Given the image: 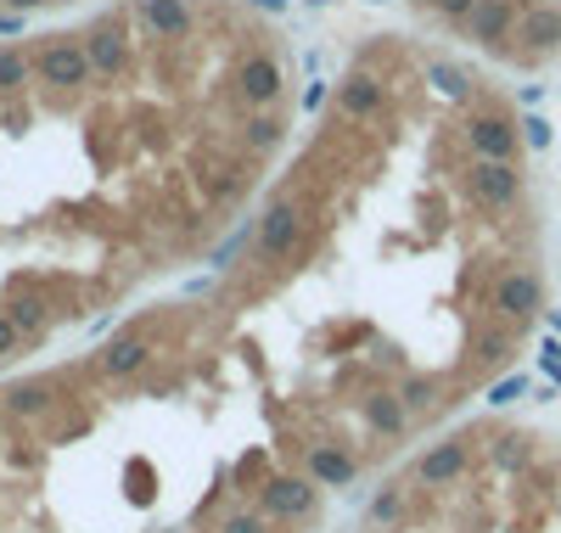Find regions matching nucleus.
Listing matches in <instances>:
<instances>
[{
  "instance_id": "473e14b6",
  "label": "nucleus",
  "mask_w": 561,
  "mask_h": 533,
  "mask_svg": "<svg viewBox=\"0 0 561 533\" xmlns=\"http://www.w3.org/2000/svg\"><path fill=\"white\" fill-rule=\"evenodd\" d=\"M0 7H12V12H23V18H34L39 7H51V0H0Z\"/></svg>"
},
{
  "instance_id": "9d476101",
  "label": "nucleus",
  "mask_w": 561,
  "mask_h": 533,
  "mask_svg": "<svg viewBox=\"0 0 561 533\" xmlns=\"http://www.w3.org/2000/svg\"><path fill=\"white\" fill-rule=\"evenodd\" d=\"M517 0H478L472 18H466V39L483 45V52H505V39H517Z\"/></svg>"
},
{
  "instance_id": "4468645a",
  "label": "nucleus",
  "mask_w": 561,
  "mask_h": 533,
  "mask_svg": "<svg viewBox=\"0 0 561 533\" xmlns=\"http://www.w3.org/2000/svg\"><path fill=\"white\" fill-rule=\"evenodd\" d=\"M304 472L320 483V489H348V483L359 477V461L337 444H309L304 450Z\"/></svg>"
},
{
  "instance_id": "2eb2a0df",
  "label": "nucleus",
  "mask_w": 561,
  "mask_h": 533,
  "mask_svg": "<svg viewBox=\"0 0 561 533\" xmlns=\"http://www.w3.org/2000/svg\"><path fill=\"white\" fill-rule=\"evenodd\" d=\"M0 410L18 416V421H39V416L57 410V394H51V382H45V376H23V382H12L7 394H0Z\"/></svg>"
},
{
  "instance_id": "4be33fe9",
  "label": "nucleus",
  "mask_w": 561,
  "mask_h": 533,
  "mask_svg": "<svg viewBox=\"0 0 561 533\" xmlns=\"http://www.w3.org/2000/svg\"><path fill=\"white\" fill-rule=\"evenodd\" d=\"M28 73H34V57L18 52V45H0V95H23Z\"/></svg>"
},
{
  "instance_id": "72a5a7b5",
  "label": "nucleus",
  "mask_w": 561,
  "mask_h": 533,
  "mask_svg": "<svg viewBox=\"0 0 561 533\" xmlns=\"http://www.w3.org/2000/svg\"><path fill=\"white\" fill-rule=\"evenodd\" d=\"M23 23H28L23 12H0V34H23Z\"/></svg>"
},
{
  "instance_id": "a878e982",
  "label": "nucleus",
  "mask_w": 561,
  "mask_h": 533,
  "mask_svg": "<svg viewBox=\"0 0 561 533\" xmlns=\"http://www.w3.org/2000/svg\"><path fill=\"white\" fill-rule=\"evenodd\" d=\"M523 394H528V376H523V371H517V376H500V382L489 387V405H494V410H505V405H517Z\"/></svg>"
},
{
  "instance_id": "a211bd4d",
  "label": "nucleus",
  "mask_w": 561,
  "mask_h": 533,
  "mask_svg": "<svg viewBox=\"0 0 561 533\" xmlns=\"http://www.w3.org/2000/svg\"><path fill=\"white\" fill-rule=\"evenodd\" d=\"M365 421L377 427V432H388V439H393V432H404L410 410H404V399L393 394V387H377V394L365 399Z\"/></svg>"
},
{
  "instance_id": "cd10ccee",
  "label": "nucleus",
  "mask_w": 561,
  "mask_h": 533,
  "mask_svg": "<svg viewBox=\"0 0 561 533\" xmlns=\"http://www.w3.org/2000/svg\"><path fill=\"white\" fill-rule=\"evenodd\" d=\"M472 7H478V0H433V12L449 18V23H466V18H472Z\"/></svg>"
},
{
  "instance_id": "c85d7f7f",
  "label": "nucleus",
  "mask_w": 561,
  "mask_h": 533,
  "mask_svg": "<svg viewBox=\"0 0 561 533\" xmlns=\"http://www.w3.org/2000/svg\"><path fill=\"white\" fill-rule=\"evenodd\" d=\"M325 95H332V84H325V79H309V84H304V113H320Z\"/></svg>"
},
{
  "instance_id": "412c9836",
  "label": "nucleus",
  "mask_w": 561,
  "mask_h": 533,
  "mask_svg": "<svg viewBox=\"0 0 561 533\" xmlns=\"http://www.w3.org/2000/svg\"><path fill=\"white\" fill-rule=\"evenodd\" d=\"M427 84L444 95V102H466V95H472V73L455 68V63H444V57L427 63Z\"/></svg>"
},
{
  "instance_id": "393cba45",
  "label": "nucleus",
  "mask_w": 561,
  "mask_h": 533,
  "mask_svg": "<svg viewBox=\"0 0 561 533\" xmlns=\"http://www.w3.org/2000/svg\"><path fill=\"white\" fill-rule=\"evenodd\" d=\"M219 533H270V517L264 511H225Z\"/></svg>"
},
{
  "instance_id": "7c9ffc66",
  "label": "nucleus",
  "mask_w": 561,
  "mask_h": 533,
  "mask_svg": "<svg viewBox=\"0 0 561 533\" xmlns=\"http://www.w3.org/2000/svg\"><path fill=\"white\" fill-rule=\"evenodd\" d=\"M539 365H545V371L561 382V343H545V349H539Z\"/></svg>"
},
{
  "instance_id": "6ab92c4d",
  "label": "nucleus",
  "mask_w": 561,
  "mask_h": 533,
  "mask_svg": "<svg viewBox=\"0 0 561 533\" xmlns=\"http://www.w3.org/2000/svg\"><path fill=\"white\" fill-rule=\"evenodd\" d=\"M7 320L23 331V343H39V337H45V326H51V309H45L34 293H18V298L7 304Z\"/></svg>"
},
{
  "instance_id": "2f4dec72",
  "label": "nucleus",
  "mask_w": 561,
  "mask_h": 533,
  "mask_svg": "<svg viewBox=\"0 0 561 533\" xmlns=\"http://www.w3.org/2000/svg\"><path fill=\"white\" fill-rule=\"evenodd\" d=\"M253 12H270V18H280V12H293V0H248Z\"/></svg>"
},
{
  "instance_id": "f8f14e48",
  "label": "nucleus",
  "mask_w": 561,
  "mask_h": 533,
  "mask_svg": "<svg viewBox=\"0 0 561 533\" xmlns=\"http://www.w3.org/2000/svg\"><path fill=\"white\" fill-rule=\"evenodd\" d=\"M84 52H90V68L96 79H118L129 68V39H124V23L118 18H102L84 29Z\"/></svg>"
},
{
  "instance_id": "c756f323",
  "label": "nucleus",
  "mask_w": 561,
  "mask_h": 533,
  "mask_svg": "<svg viewBox=\"0 0 561 533\" xmlns=\"http://www.w3.org/2000/svg\"><path fill=\"white\" fill-rule=\"evenodd\" d=\"M18 343H23V331L7 320V309H0V360H7V354H18Z\"/></svg>"
},
{
  "instance_id": "ddd939ff",
  "label": "nucleus",
  "mask_w": 561,
  "mask_h": 533,
  "mask_svg": "<svg viewBox=\"0 0 561 533\" xmlns=\"http://www.w3.org/2000/svg\"><path fill=\"white\" fill-rule=\"evenodd\" d=\"M561 45V0H545V7H528L523 12V23H517V52L528 57V63H539V57H550Z\"/></svg>"
},
{
  "instance_id": "f3484780",
  "label": "nucleus",
  "mask_w": 561,
  "mask_h": 533,
  "mask_svg": "<svg viewBox=\"0 0 561 533\" xmlns=\"http://www.w3.org/2000/svg\"><path fill=\"white\" fill-rule=\"evenodd\" d=\"M140 23H147L158 39H185L197 18H192L185 0H140Z\"/></svg>"
},
{
  "instance_id": "aec40b11",
  "label": "nucleus",
  "mask_w": 561,
  "mask_h": 533,
  "mask_svg": "<svg viewBox=\"0 0 561 533\" xmlns=\"http://www.w3.org/2000/svg\"><path fill=\"white\" fill-rule=\"evenodd\" d=\"M393 394L404 399V410H410V416H421V410H433V405L444 399V382H438V376H427V371H410V376L393 387Z\"/></svg>"
},
{
  "instance_id": "0eeeda50",
  "label": "nucleus",
  "mask_w": 561,
  "mask_h": 533,
  "mask_svg": "<svg viewBox=\"0 0 561 533\" xmlns=\"http://www.w3.org/2000/svg\"><path fill=\"white\" fill-rule=\"evenodd\" d=\"M478 439L472 432H449V439H438L427 455L415 461V483H427V489H455V483H466V472H472V450Z\"/></svg>"
},
{
  "instance_id": "5701e85b",
  "label": "nucleus",
  "mask_w": 561,
  "mask_h": 533,
  "mask_svg": "<svg viewBox=\"0 0 561 533\" xmlns=\"http://www.w3.org/2000/svg\"><path fill=\"white\" fill-rule=\"evenodd\" d=\"M280 129H287L280 118L259 113V118H248V129H242V147H248L253 158H259V152H275V147H280Z\"/></svg>"
},
{
  "instance_id": "dca6fc26",
  "label": "nucleus",
  "mask_w": 561,
  "mask_h": 533,
  "mask_svg": "<svg viewBox=\"0 0 561 533\" xmlns=\"http://www.w3.org/2000/svg\"><path fill=\"white\" fill-rule=\"evenodd\" d=\"M337 113H343V118H359V124L377 118V113H382V79L365 73V68L348 73V79L337 84Z\"/></svg>"
},
{
  "instance_id": "9b49d317",
  "label": "nucleus",
  "mask_w": 561,
  "mask_h": 533,
  "mask_svg": "<svg viewBox=\"0 0 561 533\" xmlns=\"http://www.w3.org/2000/svg\"><path fill=\"white\" fill-rule=\"evenodd\" d=\"M230 84H237V102H242V107H270L275 95H280V84H287V73H280V63H275V57L253 52V57H242V63H237Z\"/></svg>"
},
{
  "instance_id": "39448f33",
  "label": "nucleus",
  "mask_w": 561,
  "mask_h": 533,
  "mask_svg": "<svg viewBox=\"0 0 561 533\" xmlns=\"http://www.w3.org/2000/svg\"><path fill=\"white\" fill-rule=\"evenodd\" d=\"M460 140L472 158H489V163H517V147H523V124L505 118L500 107H483L460 124Z\"/></svg>"
},
{
  "instance_id": "20e7f679",
  "label": "nucleus",
  "mask_w": 561,
  "mask_h": 533,
  "mask_svg": "<svg viewBox=\"0 0 561 533\" xmlns=\"http://www.w3.org/2000/svg\"><path fill=\"white\" fill-rule=\"evenodd\" d=\"M460 185H466V197H472V208H483V214H511L523 203V169L517 163H489V158H472L466 163V174H460Z\"/></svg>"
},
{
  "instance_id": "f257e3e1",
  "label": "nucleus",
  "mask_w": 561,
  "mask_h": 533,
  "mask_svg": "<svg viewBox=\"0 0 561 533\" xmlns=\"http://www.w3.org/2000/svg\"><path fill=\"white\" fill-rule=\"evenodd\" d=\"M489 315L505 320V326H517V331H528V326L545 315V275H539L534 264H505V270L494 275Z\"/></svg>"
},
{
  "instance_id": "c9c22d12",
  "label": "nucleus",
  "mask_w": 561,
  "mask_h": 533,
  "mask_svg": "<svg viewBox=\"0 0 561 533\" xmlns=\"http://www.w3.org/2000/svg\"><path fill=\"white\" fill-rule=\"evenodd\" d=\"M370 7H382V0H370Z\"/></svg>"
},
{
  "instance_id": "1a4fd4ad",
  "label": "nucleus",
  "mask_w": 561,
  "mask_h": 533,
  "mask_svg": "<svg viewBox=\"0 0 561 533\" xmlns=\"http://www.w3.org/2000/svg\"><path fill=\"white\" fill-rule=\"evenodd\" d=\"M147 365H152V337H147V326L118 331L113 343H102V354H96V371L113 376V382H129V376H140Z\"/></svg>"
},
{
  "instance_id": "7ed1b4c3",
  "label": "nucleus",
  "mask_w": 561,
  "mask_h": 533,
  "mask_svg": "<svg viewBox=\"0 0 561 533\" xmlns=\"http://www.w3.org/2000/svg\"><path fill=\"white\" fill-rule=\"evenodd\" d=\"M517 343H523V331L517 326H505V320H494V315H483V320H472V331H466V382H489V376H500L511 360H517Z\"/></svg>"
},
{
  "instance_id": "bb28decb",
  "label": "nucleus",
  "mask_w": 561,
  "mask_h": 533,
  "mask_svg": "<svg viewBox=\"0 0 561 533\" xmlns=\"http://www.w3.org/2000/svg\"><path fill=\"white\" fill-rule=\"evenodd\" d=\"M523 147H534V152H545V147H550V124H545L539 113H528V118H523Z\"/></svg>"
},
{
  "instance_id": "f03ea898",
  "label": "nucleus",
  "mask_w": 561,
  "mask_h": 533,
  "mask_svg": "<svg viewBox=\"0 0 561 533\" xmlns=\"http://www.w3.org/2000/svg\"><path fill=\"white\" fill-rule=\"evenodd\" d=\"M34 73L39 84H51L62 95L84 90L90 79H96V68H90V52H84V34H45L34 45Z\"/></svg>"
},
{
  "instance_id": "423d86ee",
  "label": "nucleus",
  "mask_w": 561,
  "mask_h": 533,
  "mask_svg": "<svg viewBox=\"0 0 561 533\" xmlns=\"http://www.w3.org/2000/svg\"><path fill=\"white\" fill-rule=\"evenodd\" d=\"M309 219L293 197H275L264 214H259V241H253V259L259 264H280V259H293V248L304 241Z\"/></svg>"
},
{
  "instance_id": "f704fd0d",
  "label": "nucleus",
  "mask_w": 561,
  "mask_h": 533,
  "mask_svg": "<svg viewBox=\"0 0 561 533\" xmlns=\"http://www.w3.org/2000/svg\"><path fill=\"white\" fill-rule=\"evenodd\" d=\"M309 7H332V0H309Z\"/></svg>"
},
{
  "instance_id": "6e6552de",
  "label": "nucleus",
  "mask_w": 561,
  "mask_h": 533,
  "mask_svg": "<svg viewBox=\"0 0 561 533\" xmlns=\"http://www.w3.org/2000/svg\"><path fill=\"white\" fill-rule=\"evenodd\" d=\"M320 506V483L309 472H275L264 489H259V511L275 522H293V517H314Z\"/></svg>"
},
{
  "instance_id": "b1692460",
  "label": "nucleus",
  "mask_w": 561,
  "mask_h": 533,
  "mask_svg": "<svg viewBox=\"0 0 561 533\" xmlns=\"http://www.w3.org/2000/svg\"><path fill=\"white\" fill-rule=\"evenodd\" d=\"M404 500H410L404 483H388V489H382L377 500H370V522H377V528H393V522L404 517Z\"/></svg>"
}]
</instances>
